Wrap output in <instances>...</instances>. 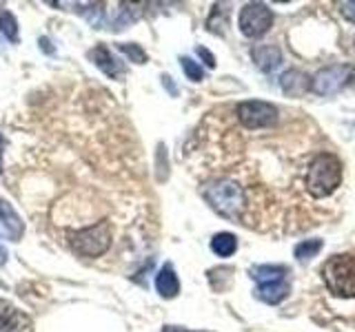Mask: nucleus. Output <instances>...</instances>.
Returning a JSON list of instances; mask_svg holds the SVG:
<instances>
[{
	"mask_svg": "<svg viewBox=\"0 0 355 332\" xmlns=\"http://www.w3.org/2000/svg\"><path fill=\"white\" fill-rule=\"evenodd\" d=\"M342 182V164L333 153H320L309 164L306 171V188L309 193L322 199L336 193V188Z\"/></svg>",
	"mask_w": 355,
	"mask_h": 332,
	"instance_id": "obj_1",
	"label": "nucleus"
},
{
	"mask_svg": "<svg viewBox=\"0 0 355 332\" xmlns=\"http://www.w3.org/2000/svg\"><path fill=\"white\" fill-rule=\"evenodd\" d=\"M205 197L209 206L218 215L227 219H238L244 208V193L242 188L231 180H216L205 186Z\"/></svg>",
	"mask_w": 355,
	"mask_h": 332,
	"instance_id": "obj_2",
	"label": "nucleus"
},
{
	"mask_svg": "<svg viewBox=\"0 0 355 332\" xmlns=\"http://www.w3.org/2000/svg\"><path fill=\"white\" fill-rule=\"evenodd\" d=\"M322 277H324V284L331 295L340 299L355 297V257H351V255L331 257L322 268Z\"/></svg>",
	"mask_w": 355,
	"mask_h": 332,
	"instance_id": "obj_3",
	"label": "nucleus"
},
{
	"mask_svg": "<svg viewBox=\"0 0 355 332\" xmlns=\"http://www.w3.org/2000/svg\"><path fill=\"white\" fill-rule=\"evenodd\" d=\"M236 116L244 129H269L275 127L280 120V111L275 104L264 102V100H247L240 102L236 109Z\"/></svg>",
	"mask_w": 355,
	"mask_h": 332,
	"instance_id": "obj_4",
	"label": "nucleus"
},
{
	"mask_svg": "<svg viewBox=\"0 0 355 332\" xmlns=\"http://www.w3.org/2000/svg\"><path fill=\"white\" fill-rule=\"evenodd\" d=\"M238 27L242 36L247 38H260L273 27V11L264 3H249L244 5L238 18Z\"/></svg>",
	"mask_w": 355,
	"mask_h": 332,
	"instance_id": "obj_5",
	"label": "nucleus"
},
{
	"mask_svg": "<svg viewBox=\"0 0 355 332\" xmlns=\"http://www.w3.org/2000/svg\"><path fill=\"white\" fill-rule=\"evenodd\" d=\"M351 77V66L347 64H333L320 69L313 80H311V91L318 95H336Z\"/></svg>",
	"mask_w": 355,
	"mask_h": 332,
	"instance_id": "obj_6",
	"label": "nucleus"
},
{
	"mask_svg": "<svg viewBox=\"0 0 355 332\" xmlns=\"http://www.w3.org/2000/svg\"><path fill=\"white\" fill-rule=\"evenodd\" d=\"M0 332H31V321L22 310L0 302Z\"/></svg>",
	"mask_w": 355,
	"mask_h": 332,
	"instance_id": "obj_7",
	"label": "nucleus"
},
{
	"mask_svg": "<svg viewBox=\"0 0 355 332\" xmlns=\"http://www.w3.org/2000/svg\"><path fill=\"white\" fill-rule=\"evenodd\" d=\"M22 230H25V224H22L20 215L14 210V206L0 197V235H5L11 241H18L22 237Z\"/></svg>",
	"mask_w": 355,
	"mask_h": 332,
	"instance_id": "obj_8",
	"label": "nucleus"
},
{
	"mask_svg": "<svg viewBox=\"0 0 355 332\" xmlns=\"http://www.w3.org/2000/svg\"><path fill=\"white\" fill-rule=\"evenodd\" d=\"M251 55L255 66L264 73H271L282 64V51L275 44H258V47H253Z\"/></svg>",
	"mask_w": 355,
	"mask_h": 332,
	"instance_id": "obj_9",
	"label": "nucleus"
},
{
	"mask_svg": "<svg viewBox=\"0 0 355 332\" xmlns=\"http://www.w3.org/2000/svg\"><path fill=\"white\" fill-rule=\"evenodd\" d=\"M92 58H94L98 69L103 71L105 75H109V77H118V75L125 73V66H122V62L105 47V44H98V47L92 51Z\"/></svg>",
	"mask_w": 355,
	"mask_h": 332,
	"instance_id": "obj_10",
	"label": "nucleus"
},
{
	"mask_svg": "<svg viewBox=\"0 0 355 332\" xmlns=\"http://www.w3.org/2000/svg\"><path fill=\"white\" fill-rule=\"evenodd\" d=\"M155 290H158L160 297H164V299H173L178 293H180V282H178V275L171 264H164L160 273L155 275Z\"/></svg>",
	"mask_w": 355,
	"mask_h": 332,
	"instance_id": "obj_11",
	"label": "nucleus"
},
{
	"mask_svg": "<svg viewBox=\"0 0 355 332\" xmlns=\"http://www.w3.org/2000/svg\"><path fill=\"white\" fill-rule=\"evenodd\" d=\"M291 293V286H288L286 279L282 282H273V284H262L258 286V290H255V297L262 299L264 304H271V306H277L282 304L284 299Z\"/></svg>",
	"mask_w": 355,
	"mask_h": 332,
	"instance_id": "obj_12",
	"label": "nucleus"
},
{
	"mask_svg": "<svg viewBox=\"0 0 355 332\" xmlns=\"http://www.w3.org/2000/svg\"><path fill=\"white\" fill-rule=\"evenodd\" d=\"M286 268L284 266H275V264H262V266H255L251 268V277L260 286L262 284H273V282H282L286 277Z\"/></svg>",
	"mask_w": 355,
	"mask_h": 332,
	"instance_id": "obj_13",
	"label": "nucleus"
},
{
	"mask_svg": "<svg viewBox=\"0 0 355 332\" xmlns=\"http://www.w3.org/2000/svg\"><path fill=\"white\" fill-rule=\"evenodd\" d=\"M280 86L284 89V93H288V95H302L311 84H309V77L302 71L291 69V71H286L280 77Z\"/></svg>",
	"mask_w": 355,
	"mask_h": 332,
	"instance_id": "obj_14",
	"label": "nucleus"
},
{
	"mask_svg": "<svg viewBox=\"0 0 355 332\" xmlns=\"http://www.w3.org/2000/svg\"><path fill=\"white\" fill-rule=\"evenodd\" d=\"M211 250H214L218 257H231L233 252L238 250V239L233 232H218L211 239Z\"/></svg>",
	"mask_w": 355,
	"mask_h": 332,
	"instance_id": "obj_15",
	"label": "nucleus"
},
{
	"mask_svg": "<svg viewBox=\"0 0 355 332\" xmlns=\"http://www.w3.org/2000/svg\"><path fill=\"white\" fill-rule=\"evenodd\" d=\"M322 246H324L322 239H304V241H300L295 246L293 255H295V259H300V261H309L313 255H318L322 250Z\"/></svg>",
	"mask_w": 355,
	"mask_h": 332,
	"instance_id": "obj_16",
	"label": "nucleus"
},
{
	"mask_svg": "<svg viewBox=\"0 0 355 332\" xmlns=\"http://www.w3.org/2000/svg\"><path fill=\"white\" fill-rule=\"evenodd\" d=\"M0 31H3L5 38H9L11 42L18 40V22L9 11H0Z\"/></svg>",
	"mask_w": 355,
	"mask_h": 332,
	"instance_id": "obj_17",
	"label": "nucleus"
},
{
	"mask_svg": "<svg viewBox=\"0 0 355 332\" xmlns=\"http://www.w3.org/2000/svg\"><path fill=\"white\" fill-rule=\"evenodd\" d=\"M182 62V69H184V73H187V77L189 80H193V82H200L205 77V71H202V66H200L198 62H193L191 58H182L180 60Z\"/></svg>",
	"mask_w": 355,
	"mask_h": 332,
	"instance_id": "obj_18",
	"label": "nucleus"
},
{
	"mask_svg": "<svg viewBox=\"0 0 355 332\" xmlns=\"http://www.w3.org/2000/svg\"><path fill=\"white\" fill-rule=\"evenodd\" d=\"M118 47H120V51H122V53H127L133 62H138V64L147 62V53L142 51L140 44H118Z\"/></svg>",
	"mask_w": 355,
	"mask_h": 332,
	"instance_id": "obj_19",
	"label": "nucleus"
},
{
	"mask_svg": "<svg viewBox=\"0 0 355 332\" xmlns=\"http://www.w3.org/2000/svg\"><path fill=\"white\" fill-rule=\"evenodd\" d=\"M342 16L349 22H355V0H351V3H342Z\"/></svg>",
	"mask_w": 355,
	"mask_h": 332,
	"instance_id": "obj_20",
	"label": "nucleus"
},
{
	"mask_svg": "<svg viewBox=\"0 0 355 332\" xmlns=\"http://www.w3.org/2000/svg\"><path fill=\"white\" fill-rule=\"evenodd\" d=\"M198 55H202V58H205V62L211 66V69H214V66H216V58H214V53H211V51H207L205 47H198Z\"/></svg>",
	"mask_w": 355,
	"mask_h": 332,
	"instance_id": "obj_21",
	"label": "nucleus"
},
{
	"mask_svg": "<svg viewBox=\"0 0 355 332\" xmlns=\"http://www.w3.org/2000/svg\"><path fill=\"white\" fill-rule=\"evenodd\" d=\"M162 332H202V330H189V328H180V326H164Z\"/></svg>",
	"mask_w": 355,
	"mask_h": 332,
	"instance_id": "obj_22",
	"label": "nucleus"
},
{
	"mask_svg": "<svg viewBox=\"0 0 355 332\" xmlns=\"http://www.w3.org/2000/svg\"><path fill=\"white\" fill-rule=\"evenodd\" d=\"M3 158H5V138L0 133V173H3Z\"/></svg>",
	"mask_w": 355,
	"mask_h": 332,
	"instance_id": "obj_23",
	"label": "nucleus"
},
{
	"mask_svg": "<svg viewBox=\"0 0 355 332\" xmlns=\"http://www.w3.org/2000/svg\"><path fill=\"white\" fill-rule=\"evenodd\" d=\"M7 261V250H5V246H0V264H5Z\"/></svg>",
	"mask_w": 355,
	"mask_h": 332,
	"instance_id": "obj_24",
	"label": "nucleus"
}]
</instances>
